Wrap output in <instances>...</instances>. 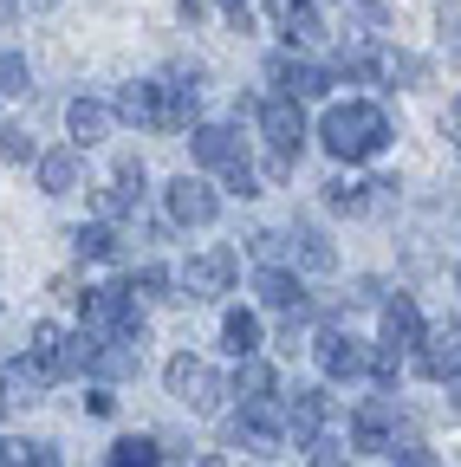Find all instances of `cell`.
I'll return each mask as SVG.
<instances>
[{
	"label": "cell",
	"mask_w": 461,
	"mask_h": 467,
	"mask_svg": "<svg viewBox=\"0 0 461 467\" xmlns=\"http://www.w3.org/2000/svg\"><path fill=\"white\" fill-rule=\"evenodd\" d=\"M235 389H247V396H273V364H260L254 350L241 358V377H235Z\"/></svg>",
	"instance_id": "f546056e"
},
{
	"label": "cell",
	"mask_w": 461,
	"mask_h": 467,
	"mask_svg": "<svg viewBox=\"0 0 461 467\" xmlns=\"http://www.w3.org/2000/svg\"><path fill=\"white\" fill-rule=\"evenodd\" d=\"M0 91H7V98L33 91V85H26V58H20V52H7V58H0Z\"/></svg>",
	"instance_id": "d6a6232c"
},
{
	"label": "cell",
	"mask_w": 461,
	"mask_h": 467,
	"mask_svg": "<svg viewBox=\"0 0 461 467\" xmlns=\"http://www.w3.org/2000/svg\"><path fill=\"white\" fill-rule=\"evenodd\" d=\"M189 156H195L202 169H235V162H247L241 130H227V124H195V130H189Z\"/></svg>",
	"instance_id": "e0dca14e"
},
{
	"label": "cell",
	"mask_w": 461,
	"mask_h": 467,
	"mask_svg": "<svg viewBox=\"0 0 461 467\" xmlns=\"http://www.w3.org/2000/svg\"><path fill=\"white\" fill-rule=\"evenodd\" d=\"M72 299L85 306V337L118 331V325H143V318H137V299H131V285H85V292H72Z\"/></svg>",
	"instance_id": "ba28073f"
},
{
	"label": "cell",
	"mask_w": 461,
	"mask_h": 467,
	"mask_svg": "<svg viewBox=\"0 0 461 467\" xmlns=\"http://www.w3.org/2000/svg\"><path fill=\"white\" fill-rule=\"evenodd\" d=\"M72 247H79V260H124V247H118V234H110V221L79 227V234H72Z\"/></svg>",
	"instance_id": "83f0119b"
},
{
	"label": "cell",
	"mask_w": 461,
	"mask_h": 467,
	"mask_svg": "<svg viewBox=\"0 0 461 467\" xmlns=\"http://www.w3.org/2000/svg\"><path fill=\"white\" fill-rule=\"evenodd\" d=\"M254 117H260V137H267V150L279 156V162H299V150H306V110H299V98H260L254 104Z\"/></svg>",
	"instance_id": "5b68a950"
},
{
	"label": "cell",
	"mask_w": 461,
	"mask_h": 467,
	"mask_svg": "<svg viewBox=\"0 0 461 467\" xmlns=\"http://www.w3.org/2000/svg\"><path fill=\"white\" fill-rule=\"evenodd\" d=\"M195 110H202V85H195V72H176V78H162V85H156V130H162V137L189 130V124H195Z\"/></svg>",
	"instance_id": "8fae6325"
},
{
	"label": "cell",
	"mask_w": 461,
	"mask_h": 467,
	"mask_svg": "<svg viewBox=\"0 0 461 467\" xmlns=\"http://www.w3.org/2000/svg\"><path fill=\"white\" fill-rule=\"evenodd\" d=\"M221 175H227V189H235L241 202H254V195H260V175H254L247 162H235V169H221Z\"/></svg>",
	"instance_id": "836d02e7"
},
{
	"label": "cell",
	"mask_w": 461,
	"mask_h": 467,
	"mask_svg": "<svg viewBox=\"0 0 461 467\" xmlns=\"http://www.w3.org/2000/svg\"><path fill=\"white\" fill-rule=\"evenodd\" d=\"M286 254H293L299 266H312V273H331L338 266V254H331V241H325L319 227H293V234H286Z\"/></svg>",
	"instance_id": "d4e9b609"
},
{
	"label": "cell",
	"mask_w": 461,
	"mask_h": 467,
	"mask_svg": "<svg viewBox=\"0 0 461 467\" xmlns=\"http://www.w3.org/2000/svg\"><path fill=\"white\" fill-rule=\"evenodd\" d=\"M20 467H66V461H59V448H39V441H26Z\"/></svg>",
	"instance_id": "d590c367"
},
{
	"label": "cell",
	"mask_w": 461,
	"mask_h": 467,
	"mask_svg": "<svg viewBox=\"0 0 461 467\" xmlns=\"http://www.w3.org/2000/svg\"><path fill=\"white\" fill-rule=\"evenodd\" d=\"M169 285H176V279H169V273H162V266H143V273H137V285H131V292H143V299H156V306H162V299H176V292H169Z\"/></svg>",
	"instance_id": "4dcf8cb0"
},
{
	"label": "cell",
	"mask_w": 461,
	"mask_h": 467,
	"mask_svg": "<svg viewBox=\"0 0 461 467\" xmlns=\"http://www.w3.org/2000/svg\"><path fill=\"white\" fill-rule=\"evenodd\" d=\"M273 20H279L286 46H319L325 39V20H319L312 0H273Z\"/></svg>",
	"instance_id": "ffe728a7"
},
{
	"label": "cell",
	"mask_w": 461,
	"mask_h": 467,
	"mask_svg": "<svg viewBox=\"0 0 461 467\" xmlns=\"http://www.w3.org/2000/svg\"><path fill=\"white\" fill-rule=\"evenodd\" d=\"M306 448H312V467H344V454H351L344 441H325V435H312Z\"/></svg>",
	"instance_id": "e575fe53"
},
{
	"label": "cell",
	"mask_w": 461,
	"mask_h": 467,
	"mask_svg": "<svg viewBox=\"0 0 461 467\" xmlns=\"http://www.w3.org/2000/svg\"><path fill=\"white\" fill-rule=\"evenodd\" d=\"M254 292H260V306H273V312H286V318H312L306 285L286 273V266H260V273H254Z\"/></svg>",
	"instance_id": "2e32d148"
},
{
	"label": "cell",
	"mask_w": 461,
	"mask_h": 467,
	"mask_svg": "<svg viewBox=\"0 0 461 467\" xmlns=\"http://www.w3.org/2000/svg\"><path fill=\"white\" fill-rule=\"evenodd\" d=\"M390 454H396L390 467H435V454H429V448H390Z\"/></svg>",
	"instance_id": "74e56055"
},
{
	"label": "cell",
	"mask_w": 461,
	"mask_h": 467,
	"mask_svg": "<svg viewBox=\"0 0 461 467\" xmlns=\"http://www.w3.org/2000/svg\"><path fill=\"white\" fill-rule=\"evenodd\" d=\"M85 370L98 383H124L143 370V325H118V331H98L85 337Z\"/></svg>",
	"instance_id": "3957f363"
},
{
	"label": "cell",
	"mask_w": 461,
	"mask_h": 467,
	"mask_svg": "<svg viewBox=\"0 0 461 467\" xmlns=\"http://www.w3.org/2000/svg\"><path fill=\"white\" fill-rule=\"evenodd\" d=\"M325 150L338 156V162H371L383 143H390V117L377 110V104H364V98H351V104H331L325 110Z\"/></svg>",
	"instance_id": "6da1fadb"
},
{
	"label": "cell",
	"mask_w": 461,
	"mask_h": 467,
	"mask_svg": "<svg viewBox=\"0 0 461 467\" xmlns=\"http://www.w3.org/2000/svg\"><path fill=\"white\" fill-rule=\"evenodd\" d=\"M221 344L235 350V358L260 350V318H254V312H227V318H221Z\"/></svg>",
	"instance_id": "f1b7e54d"
},
{
	"label": "cell",
	"mask_w": 461,
	"mask_h": 467,
	"mask_svg": "<svg viewBox=\"0 0 461 467\" xmlns=\"http://www.w3.org/2000/svg\"><path fill=\"white\" fill-rule=\"evenodd\" d=\"M110 124H118V117H110V104H98V98H72V104H66V130H72V143H79V150L104 143V137H110Z\"/></svg>",
	"instance_id": "d6986e66"
},
{
	"label": "cell",
	"mask_w": 461,
	"mask_h": 467,
	"mask_svg": "<svg viewBox=\"0 0 461 467\" xmlns=\"http://www.w3.org/2000/svg\"><path fill=\"white\" fill-rule=\"evenodd\" d=\"M26 344H33L26 364L39 370V383H72V377H85V331H66V325L39 318Z\"/></svg>",
	"instance_id": "7a4b0ae2"
},
{
	"label": "cell",
	"mask_w": 461,
	"mask_h": 467,
	"mask_svg": "<svg viewBox=\"0 0 461 467\" xmlns=\"http://www.w3.org/2000/svg\"><path fill=\"white\" fill-rule=\"evenodd\" d=\"M183 292L189 299H227L235 292V247H202L183 266Z\"/></svg>",
	"instance_id": "30bf717a"
},
{
	"label": "cell",
	"mask_w": 461,
	"mask_h": 467,
	"mask_svg": "<svg viewBox=\"0 0 461 467\" xmlns=\"http://www.w3.org/2000/svg\"><path fill=\"white\" fill-rule=\"evenodd\" d=\"M267 78L279 85V98H299V104L331 91V72H325V66H312V58H293V52H279L273 66H267Z\"/></svg>",
	"instance_id": "9a60e30c"
},
{
	"label": "cell",
	"mask_w": 461,
	"mask_h": 467,
	"mask_svg": "<svg viewBox=\"0 0 461 467\" xmlns=\"http://www.w3.org/2000/svg\"><path fill=\"white\" fill-rule=\"evenodd\" d=\"M351 7H364V14H377V7H371V0H351Z\"/></svg>",
	"instance_id": "b9f144b4"
},
{
	"label": "cell",
	"mask_w": 461,
	"mask_h": 467,
	"mask_svg": "<svg viewBox=\"0 0 461 467\" xmlns=\"http://www.w3.org/2000/svg\"><path fill=\"white\" fill-rule=\"evenodd\" d=\"M39 370L20 358V364H7V370H0V416H20V409H33L39 402Z\"/></svg>",
	"instance_id": "7402d4cb"
},
{
	"label": "cell",
	"mask_w": 461,
	"mask_h": 467,
	"mask_svg": "<svg viewBox=\"0 0 461 467\" xmlns=\"http://www.w3.org/2000/svg\"><path fill=\"white\" fill-rule=\"evenodd\" d=\"M396 448V402L371 396L351 409V454H390Z\"/></svg>",
	"instance_id": "9c48e42d"
},
{
	"label": "cell",
	"mask_w": 461,
	"mask_h": 467,
	"mask_svg": "<svg viewBox=\"0 0 461 467\" xmlns=\"http://www.w3.org/2000/svg\"><path fill=\"white\" fill-rule=\"evenodd\" d=\"M0 156H7V162H33V130L7 124V130H0Z\"/></svg>",
	"instance_id": "1f68e13d"
},
{
	"label": "cell",
	"mask_w": 461,
	"mask_h": 467,
	"mask_svg": "<svg viewBox=\"0 0 461 467\" xmlns=\"http://www.w3.org/2000/svg\"><path fill=\"white\" fill-rule=\"evenodd\" d=\"M254 254H260V260H273V254H286V234H273V227H260V234H254Z\"/></svg>",
	"instance_id": "8d00e7d4"
},
{
	"label": "cell",
	"mask_w": 461,
	"mask_h": 467,
	"mask_svg": "<svg viewBox=\"0 0 461 467\" xmlns=\"http://www.w3.org/2000/svg\"><path fill=\"white\" fill-rule=\"evenodd\" d=\"M319 370L331 377V383H358L364 377V364H371V350L351 337V331H319Z\"/></svg>",
	"instance_id": "5bb4252c"
},
{
	"label": "cell",
	"mask_w": 461,
	"mask_h": 467,
	"mask_svg": "<svg viewBox=\"0 0 461 467\" xmlns=\"http://www.w3.org/2000/svg\"><path fill=\"white\" fill-rule=\"evenodd\" d=\"M162 383H169V396H176L183 409H195V416H208V409H221V396H227V383L202 364V358H169V370H162Z\"/></svg>",
	"instance_id": "52a82bcc"
},
{
	"label": "cell",
	"mask_w": 461,
	"mask_h": 467,
	"mask_svg": "<svg viewBox=\"0 0 461 467\" xmlns=\"http://www.w3.org/2000/svg\"><path fill=\"white\" fill-rule=\"evenodd\" d=\"M221 7H227V14H235V7H247V0H221Z\"/></svg>",
	"instance_id": "60d3db41"
},
{
	"label": "cell",
	"mask_w": 461,
	"mask_h": 467,
	"mask_svg": "<svg viewBox=\"0 0 461 467\" xmlns=\"http://www.w3.org/2000/svg\"><path fill=\"white\" fill-rule=\"evenodd\" d=\"M377 292H383L377 279H358V285H351V299H358V306H377Z\"/></svg>",
	"instance_id": "ab89813d"
},
{
	"label": "cell",
	"mask_w": 461,
	"mask_h": 467,
	"mask_svg": "<svg viewBox=\"0 0 461 467\" xmlns=\"http://www.w3.org/2000/svg\"><path fill=\"white\" fill-rule=\"evenodd\" d=\"M104 467H162V441H150V435H124V441H110Z\"/></svg>",
	"instance_id": "4316f807"
},
{
	"label": "cell",
	"mask_w": 461,
	"mask_h": 467,
	"mask_svg": "<svg viewBox=\"0 0 461 467\" xmlns=\"http://www.w3.org/2000/svg\"><path fill=\"white\" fill-rule=\"evenodd\" d=\"M325 202L351 221H371V214L396 208V182L390 175H338V182H325Z\"/></svg>",
	"instance_id": "8992f818"
},
{
	"label": "cell",
	"mask_w": 461,
	"mask_h": 467,
	"mask_svg": "<svg viewBox=\"0 0 461 467\" xmlns=\"http://www.w3.org/2000/svg\"><path fill=\"white\" fill-rule=\"evenodd\" d=\"M39 7H46V0H39Z\"/></svg>",
	"instance_id": "7bdbcfd3"
},
{
	"label": "cell",
	"mask_w": 461,
	"mask_h": 467,
	"mask_svg": "<svg viewBox=\"0 0 461 467\" xmlns=\"http://www.w3.org/2000/svg\"><path fill=\"white\" fill-rule=\"evenodd\" d=\"M416 337H423V312H416V299H410V292L383 299V344H390V350H410Z\"/></svg>",
	"instance_id": "44dd1931"
},
{
	"label": "cell",
	"mask_w": 461,
	"mask_h": 467,
	"mask_svg": "<svg viewBox=\"0 0 461 467\" xmlns=\"http://www.w3.org/2000/svg\"><path fill=\"white\" fill-rule=\"evenodd\" d=\"M85 409H91V416H110V409H118V396H110V389H91Z\"/></svg>",
	"instance_id": "f35d334b"
},
{
	"label": "cell",
	"mask_w": 461,
	"mask_h": 467,
	"mask_svg": "<svg viewBox=\"0 0 461 467\" xmlns=\"http://www.w3.org/2000/svg\"><path fill=\"white\" fill-rule=\"evenodd\" d=\"M227 441L247 448L254 461L279 454V448H286V416H279V402H273V396H247V402H241V416L227 422Z\"/></svg>",
	"instance_id": "277c9868"
},
{
	"label": "cell",
	"mask_w": 461,
	"mask_h": 467,
	"mask_svg": "<svg viewBox=\"0 0 461 467\" xmlns=\"http://www.w3.org/2000/svg\"><path fill=\"white\" fill-rule=\"evenodd\" d=\"M416 364H423L429 383H448V396H455V377H461V331H455V318L442 331H423L416 337Z\"/></svg>",
	"instance_id": "4fadbf2b"
},
{
	"label": "cell",
	"mask_w": 461,
	"mask_h": 467,
	"mask_svg": "<svg viewBox=\"0 0 461 467\" xmlns=\"http://www.w3.org/2000/svg\"><path fill=\"white\" fill-rule=\"evenodd\" d=\"M162 202H169V221L176 227H208L221 214V195L202 182V175H176V182L162 189Z\"/></svg>",
	"instance_id": "7c38bea8"
},
{
	"label": "cell",
	"mask_w": 461,
	"mask_h": 467,
	"mask_svg": "<svg viewBox=\"0 0 461 467\" xmlns=\"http://www.w3.org/2000/svg\"><path fill=\"white\" fill-rule=\"evenodd\" d=\"M110 117H124V124H137V130H156V85H150V78L124 85L118 104H110Z\"/></svg>",
	"instance_id": "cb8c5ba5"
},
{
	"label": "cell",
	"mask_w": 461,
	"mask_h": 467,
	"mask_svg": "<svg viewBox=\"0 0 461 467\" xmlns=\"http://www.w3.org/2000/svg\"><path fill=\"white\" fill-rule=\"evenodd\" d=\"M137 202H143V162H124V169H118V182L98 189V214H104V221H118V214H137Z\"/></svg>",
	"instance_id": "603a6c76"
},
{
	"label": "cell",
	"mask_w": 461,
	"mask_h": 467,
	"mask_svg": "<svg viewBox=\"0 0 461 467\" xmlns=\"http://www.w3.org/2000/svg\"><path fill=\"white\" fill-rule=\"evenodd\" d=\"M39 189L46 195H72L79 189V150H46L39 156Z\"/></svg>",
	"instance_id": "484cf974"
},
{
	"label": "cell",
	"mask_w": 461,
	"mask_h": 467,
	"mask_svg": "<svg viewBox=\"0 0 461 467\" xmlns=\"http://www.w3.org/2000/svg\"><path fill=\"white\" fill-rule=\"evenodd\" d=\"M279 416H286V441L306 448V441L325 429V416H331V396H325V389H293V402H286Z\"/></svg>",
	"instance_id": "ac0fdd59"
}]
</instances>
